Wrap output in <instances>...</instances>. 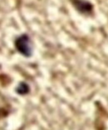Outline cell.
<instances>
[{"label":"cell","instance_id":"1","mask_svg":"<svg viewBox=\"0 0 108 130\" xmlns=\"http://www.w3.org/2000/svg\"><path fill=\"white\" fill-rule=\"evenodd\" d=\"M15 46L17 50L24 55H29L31 53L30 38L27 35H21L15 41Z\"/></svg>","mask_w":108,"mask_h":130}]
</instances>
